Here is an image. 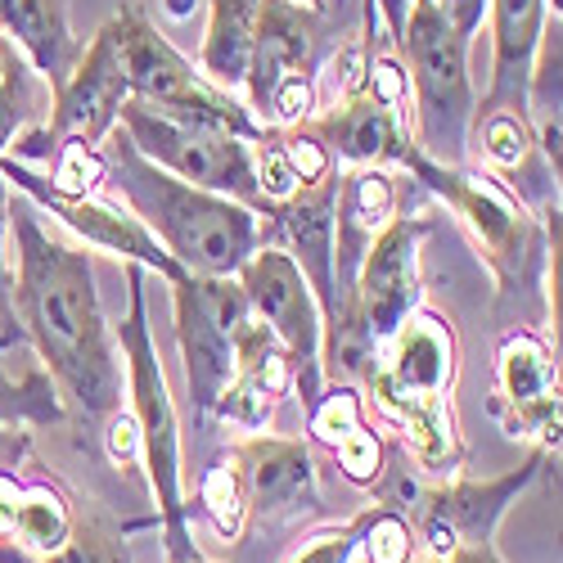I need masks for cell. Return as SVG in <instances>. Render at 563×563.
<instances>
[{
	"label": "cell",
	"instance_id": "obj_1",
	"mask_svg": "<svg viewBox=\"0 0 563 563\" xmlns=\"http://www.w3.org/2000/svg\"><path fill=\"white\" fill-rule=\"evenodd\" d=\"M19 234V316L41 352L55 369L64 393L81 406L86 419L118 415L122 374L113 361V339L100 311L96 271L81 249L51 240L27 208L10 212Z\"/></svg>",
	"mask_w": 563,
	"mask_h": 563
},
{
	"label": "cell",
	"instance_id": "obj_2",
	"mask_svg": "<svg viewBox=\"0 0 563 563\" xmlns=\"http://www.w3.org/2000/svg\"><path fill=\"white\" fill-rule=\"evenodd\" d=\"M100 154H104V180L118 185L126 212L145 221V230L172 253V262H180V271L234 275L253 257L262 240L253 208L163 172L131 145L122 126H113L100 140Z\"/></svg>",
	"mask_w": 563,
	"mask_h": 563
},
{
	"label": "cell",
	"instance_id": "obj_3",
	"mask_svg": "<svg viewBox=\"0 0 563 563\" xmlns=\"http://www.w3.org/2000/svg\"><path fill=\"white\" fill-rule=\"evenodd\" d=\"M397 51L415 90L419 154L460 167L474 131V81H468V41L433 10V0H410Z\"/></svg>",
	"mask_w": 563,
	"mask_h": 563
},
{
	"label": "cell",
	"instance_id": "obj_4",
	"mask_svg": "<svg viewBox=\"0 0 563 563\" xmlns=\"http://www.w3.org/2000/svg\"><path fill=\"white\" fill-rule=\"evenodd\" d=\"M384 347H388L384 356H374L384 365L369 369V388L379 397V406L415 433L419 455L429 464H442L451 451L446 393L455 379V339L442 324V316L410 311Z\"/></svg>",
	"mask_w": 563,
	"mask_h": 563
},
{
	"label": "cell",
	"instance_id": "obj_5",
	"mask_svg": "<svg viewBox=\"0 0 563 563\" xmlns=\"http://www.w3.org/2000/svg\"><path fill=\"white\" fill-rule=\"evenodd\" d=\"M126 324H122V356L131 369V401H135V433L140 460L150 468V487L172 532V563H190L185 545V505H180V429L167 397L163 365L154 356V334L145 320V266L126 262Z\"/></svg>",
	"mask_w": 563,
	"mask_h": 563
},
{
	"label": "cell",
	"instance_id": "obj_6",
	"mask_svg": "<svg viewBox=\"0 0 563 563\" xmlns=\"http://www.w3.org/2000/svg\"><path fill=\"white\" fill-rule=\"evenodd\" d=\"M118 126L131 135V145L145 154L150 163H158L163 172L199 185V190L225 195L234 203H244L253 212H262V190L253 176V158H249V140L230 135L212 122L199 118H176L163 113L145 100H122L118 109Z\"/></svg>",
	"mask_w": 563,
	"mask_h": 563
},
{
	"label": "cell",
	"instance_id": "obj_7",
	"mask_svg": "<svg viewBox=\"0 0 563 563\" xmlns=\"http://www.w3.org/2000/svg\"><path fill=\"white\" fill-rule=\"evenodd\" d=\"M320 10L302 0H262L253 55L244 73L249 113L262 126H298L316 113V68H320Z\"/></svg>",
	"mask_w": 563,
	"mask_h": 563
},
{
	"label": "cell",
	"instance_id": "obj_8",
	"mask_svg": "<svg viewBox=\"0 0 563 563\" xmlns=\"http://www.w3.org/2000/svg\"><path fill=\"white\" fill-rule=\"evenodd\" d=\"M118 32H122V68H126L131 100H145V104H154L163 113H176V118L212 122L230 135L249 140V145L266 131L249 113V104L234 100V90L195 73V64L185 59L140 10H131V5L118 10Z\"/></svg>",
	"mask_w": 563,
	"mask_h": 563
},
{
	"label": "cell",
	"instance_id": "obj_9",
	"mask_svg": "<svg viewBox=\"0 0 563 563\" xmlns=\"http://www.w3.org/2000/svg\"><path fill=\"white\" fill-rule=\"evenodd\" d=\"M176 339L185 356V379H190V401L199 415H212L221 388L234 374V343L249 324V302L234 275H190L176 285Z\"/></svg>",
	"mask_w": 563,
	"mask_h": 563
},
{
	"label": "cell",
	"instance_id": "obj_10",
	"mask_svg": "<svg viewBox=\"0 0 563 563\" xmlns=\"http://www.w3.org/2000/svg\"><path fill=\"white\" fill-rule=\"evenodd\" d=\"M249 302V316H257L266 330L289 352V365L302 369V397L307 410L320 401V352H324V316L307 285V275L285 249H253V257L234 271Z\"/></svg>",
	"mask_w": 563,
	"mask_h": 563
},
{
	"label": "cell",
	"instance_id": "obj_11",
	"mask_svg": "<svg viewBox=\"0 0 563 563\" xmlns=\"http://www.w3.org/2000/svg\"><path fill=\"white\" fill-rule=\"evenodd\" d=\"M131 96L126 68H122V32L118 14L90 36V45L77 55L68 77L59 81L55 113L45 131H32L23 145H51L45 154H55L64 140H81V145H100V140L118 126V109Z\"/></svg>",
	"mask_w": 563,
	"mask_h": 563
},
{
	"label": "cell",
	"instance_id": "obj_12",
	"mask_svg": "<svg viewBox=\"0 0 563 563\" xmlns=\"http://www.w3.org/2000/svg\"><path fill=\"white\" fill-rule=\"evenodd\" d=\"M406 167L460 212V221L474 230V240L487 249V257H492V266L500 275H509L514 266H519L523 244H528V221H523L519 199H514L505 185H500V176L442 167V163L424 158L419 150L406 158Z\"/></svg>",
	"mask_w": 563,
	"mask_h": 563
},
{
	"label": "cell",
	"instance_id": "obj_13",
	"mask_svg": "<svg viewBox=\"0 0 563 563\" xmlns=\"http://www.w3.org/2000/svg\"><path fill=\"white\" fill-rule=\"evenodd\" d=\"M334 199H339V172L316 185H298V190L271 208L275 230L285 240V253L298 262L307 285L320 302L324 330L334 334L339 324V289H334Z\"/></svg>",
	"mask_w": 563,
	"mask_h": 563
},
{
	"label": "cell",
	"instance_id": "obj_14",
	"mask_svg": "<svg viewBox=\"0 0 563 563\" xmlns=\"http://www.w3.org/2000/svg\"><path fill=\"white\" fill-rule=\"evenodd\" d=\"M541 455L545 451H537L523 468H514V474H505L496 483H451V487L424 492L419 519H424V537H429L433 554H451L460 545H487L496 519L509 509V500L532 483Z\"/></svg>",
	"mask_w": 563,
	"mask_h": 563
},
{
	"label": "cell",
	"instance_id": "obj_15",
	"mask_svg": "<svg viewBox=\"0 0 563 563\" xmlns=\"http://www.w3.org/2000/svg\"><path fill=\"white\" fill-rule=\"evenodd\" d=\"M361 77V73H356ZM343 86V100H334V109L324 118H311L316 135L330 145V154H339L352 167H384V163H406L415 154L410 131L401 126V109L374 100L361 81Z\"/></svg>",
	"mask_w": 563,
	"mask_h": 563
},
{
	"label": "cell",
	"instance_id": "obj_16",
	"mask_svg": "<svg viewBox=\"0 0 563 563\" xmlns=\"http://www.w3.org/2000/svg\"><path fill=\"white\" fill-rule=\"evenodd\" d=\"M500 374V406H509L514 438L537 433L545 446H559V365L545 343L532 334H509L496 356Z\"/></svg>",
	"mask_w": 563,
	"mask_h": 563
},
{
	"label": "cell",
	"instance_id": "obj_17",
	"mask_svg": "<svg viewBox=\"0 0 563 563\" xmlns=\"http://www.w3.org/2000/svg\"><path fill=\"white\" fill-rule=\"evenodd\" d=\"M393 176L384 167H356L352 176L339 180V199H334V289H339V316L343 302L352 298L356 285V271L365 249L374 244L388 221H393Z\"/></svg>",
	"mask_w": 563,
	"mask_h": 563
},
{
	"label": "cell",
	"instance_id": "obj_18",
	"mask_svg": "<svg viewBox=\"0 0 563 563\" xmlns=\"http://www.w3.org/2000/svg\"><path fill=\"white\" fill-rule=\"evenodd\" d=\"M27 195H32L45 212H51V217H59L68 230H77L86 244H96V249H104V253H118V257H126V262H135V266H150V271H158L163 279H172V285L185 275L180 262H172V253L145 230V221L131 217L126 208L104 203V199H96V195H86V199H55V195H41V190H27Z\"/></svg>",
	"mask_w": 563,
	"mask_h": 563
},
{
	"label": "cell",
	"instance_id": "obj_19",
	"mask_svg": "<svg viewBox=\"0 0 563 563\" xmlns=\"http://www.w3.org/2000/svg\"><path fill=\"white\" fill-rule=\"evenodd\" d=\"M559 10V0H492L487 19H492V86L487 100L478 109H523L528 113V73L532 55L541 41L545 14Z\"/></svg>",
	"mask_w": 563,
	"mask_h": 563
},
{
	"label": "cell",
	"instance_id": "obj_20",
	"mask_svg": "<svg viewBox=\"0 0 563 563\" xmlns=\"http://www.w3.org/2000/svg\"><path fill=\"white\" fill-rule=\"evenodd\" d=\"M230 464L240 474L244 505L262 514L298 509L316 500V468L302 442L289 438H253L230 451Z\"/></svg>",
	"mask_w": 563,
	"mask_h": 563
},
{
	"label": "cell",
	"instance_id": "obj_21",
	"mask_svg": "<svg viewBox=\"0 0 563 563\" xmlns=\"http://www.w3.org/2000/svg\"><path fill=\"white\" fill-rule=\"evenodd\" d=\"M285 388H289V352L279 347V339L266 324L249 320L240 330V343H234V374L221 388L212 415L240 419V424L257 429V424H266L271 406L285 397Z\"/></svg>",
	"mask_w": 563,
	"mask_h": 563
},
{
	"label": "cell",
	"instance_id": "obj_22",
	"mask_svg": "<svg viewBox=\"0 0 563 563\" xmlns=\"http://www.w3.org/2000/svg\"><path fill=\"white\" fill-rule=\"evenodd\" d=\"M0 36H10L36 73L64 81L73 51L64 0H0Z\"/></svg>",
	"mask_w": 563,
	"mask_h": 563
},
{
	"label": "cell",
	"instance_id": "obj_23",
	"mask_svg": "<svg viewBox=\"0 0 563 563\" xmlns=\"http://www.w3.org/2000/svg\"><path fill=\"white\" fill-rule=\"evenodd\" d=\"M311 433L330 446L352 483H374L384 474V446L365 429L361 401L352 388H334L324 401L311 406Z\"/></svg>",
	"mask_w": 563,
	"mask_h": 563
},
{
	"label": "cell",
	"instance_id": "obj_24",
	"mask_svg": "<svg viewBox=\"0 0 563 563\" xmlns=\"http://www.w3.org/2000/svg\"><path fill=\"white\" fill-rule=\"evenodd\" d=\"M257 5L262 0H208V36L199 55V68L208 81L225 90L244 86L253 32H257Z\"/></svg>",
	"mask_w": 563,
	"mask_h": 563
},
{
	"label": "cell",
	"instance_id": "obj_25",
	"mask_svg": "<svg viewBox=\"0 0 563 563\" xmlns=\"http://www.w3.org/2000/svg\"><path fill=\"white\" fill-rule=\"evenodd\" d=\"M73 523L68 509L55 492L45 487H19L14 478L0 474V537H14L27 550L55 554L68 541Z\"/></svg>",
	"mask_w": 563,
	"mask_h": 563
},
{
	"label": "cell",
	"instance_id": "obj_26",
	"mask_svg": "<svg viewBox=\"0 0 563 563\" xmlns=\"http://www.w3.org/2000/svg\"><path fill=\"white\" fill-rule=\"evenodd\" d=\"M474 126H478V145L483 158L496 172H523L532 150H537V135H532V118L523 109H478L474 104Z\"/></svg>",
	"mask_w": 563,
	"mask_h": 563
},
{
	"label": "cell",
	"instance_id": "obj_27",
	"mask_svg": "<svg viewBox=\"0 0 563 563\" xmlns=\"http://www.w3.org/2000/svg\"><path fill=\"white\" fill-rule=\"evenodd\" d=\"M32 64L23 59V51L0 36V154L14 145V135L23 131L32 104H36V81H32Z\"/></svg>",
	"mask_w": 563,
	"mask_h": 563
},
{
	"label": "cell",
	"instance_id": "obj_28",
	"mask_svg": "<svg viewBox=\"0 0 563 563\" xmlns=\"http://www.w3.org/2000/svg\"><path fill=\"white\" fill-rule=\"evenodd\" d=\"M361 545H365L369 563H410L415 559V532L397 509H369Z\"/></svg>",
	"mask_w": 563,
	"mask_h": 563
},
{
	"label": "cell",
	"instance_id": "obj_29",
	"mask_svg": "<svg viewBox=\"0 0 563 563\" xmlns=\"http://www.w3.org/2000/svg\"><path fill=\"white\" fill-rule=\"evenodd\" d=\"M279 145H285V158H289L298 185H316V180H324V176H334V154H330V145H324V140L316 135L311 122L285 126V131H279Z\"/></svg>",
	"mask_w": 563,
	"mask_h": 563
},
{
	"label": "cell",
	"instance_id": "obj_30",
	"mask_svg": "<svg viewBox=\"0 0 563 563\" xmlns=\"http://www.w3.org/2000/svg\"><path fill=\"white\" fill-rule=\"evenodd\" d=\"M203 509L217 519L221 532H240V519H244V487H240V474H234V464H212L208 478H203Z\"/></svg>",
	"mask_w": 563,
	"mask_h": 563
},
{
	"label": "cell",
	"instance_id": "obj_31",
	"mask_svg": "<svg viewBox=\"0 0 563 563\" xmlns=\"http://www.w3.org/2000/svg\"><path fill=\"white\" fill-rule=\"evenodd\" d=\"M51 563H131L126 559V545L104 532V528H86V532H68V541L55 550V554H45Z\"/></svg>",
	"mask_w": 563,
	"mask_h": 563
},
{
	"label": "cell",
	"instance_id": "obj_32",
	"mask_svg": "<svg viewBox=\"0 0 563 563\" xmlns=\"http://www.w3.org/2000/svg\"><path fill=\"white\" fill-rule=\"evenodd\" d=\"M361 532H365V514L352 523V528H343V532H324V537H316L307 550H298L289 563H352V554H356V545H361Z\"/></svg>",
	"mask_w": 563,
	"mask_h": 563
},
{
	"label": "cell",
	"instance_id": "obj_33",
	"mask_svg": "<svg viewBox=\"0 0 563 563\" xmlns=\"http://www.w3.org/2000/svg\"><path fill=\"white\" fill-rule=\"evenodd\" d=\"M487 5H492V0H433V10H438L464 41H474V32L483 27Z\"/></svg>",
	"mask_w": 563,
	"mask_h": 563
},
{
	"label": "cell",
	"instance_id": "obj_34",
	"mask_svg": "<svg viewBox=\"0 0 563 563\" xmlns=\"http://www.w3.org/2000/svg\"><path fill=\"white\" fill-rule=\"evenodd\" d=\"M135 451H140L135 419H122V415H113V424H109V455H113L118 464H126Z\"/></svg>",
	"mask_w": 563,
	"mask_h": 563
},
{
	"label": "cell",
	"instance_id": "obj_35",
	"mask_svg": "<svg viewBox=\"0 0 563 563\" xmlns=\"http://www.w3.org/2000/svg\"><path fill=\"white\" fill-rule=\"evenodd\" d=\"M5 230H10V180L0 172V311H5V285H10V271H5Z\"/></svg>",
	"mask_w": 563,
	"mask_h": 563
},
{
	"label": "cell",
	"instance_id": "obj_36",
	"mask_svg": "<svg viewBox=\"0 0 563 563\" xmlns=\"http://www.w3.org/2000/svg\"><path fill=\"white\" fill-rule=\"evenodd\" d=\"M369 5L379 10L384 32H388V41L397 45V36H401V27H406V14H410V0H369Z\"/></svg>",
	"mask_w": 563,
	"mask_h": 563
},
{
	"label": "cell",
	"instance_id": "obj_37",
	"mask_svg": "<svg viewBox=\"0 0 563 563\" xmlns=\"http://www.w3.org/2000/svg\"><path fill=\"white\" fill-rule=\"evenodd\" d=\"M433 563H500V554H496L492 541H487V545H460V550H451V554H438Z\"/></svg>",
	"mask_w": 563,
	"mask_h": 563
},
{
	"label": "cell",
	"instance_id": "obj_38",
	"mask_svg": "<svg viewBox=\"0 0 563 563\" xmlns=\"http://www.w3.org/2000/svg\"><path fill=\"white\" fill-rule=\"evenodd\" d=\"M32 401L45 406V393L41 397H23L19 388H10L5 379H0V415H23V410H32ZM51 410H59V406H51Z\"/></svg>",
	"mask_w": 563,
	"mask_h": 563
},
{
	"label": "cell",
	"instance_id": "obj_39",
	"mask_svg": "<svg viewBox=\"0 0 563 563\" xmlns=\"http://www.w3.org/2000/svg\"><path fill=\"white\" fill-rule=\"evenodd\" d=\"M203 5V0H163V10H167V19H190L195 10Z\"/></svg>",
	"mask_w": 563,
	"mask_h": 563
},
{
	"label": "cell",
	"instance_id": "obj_40",
	"mask_svg": "<svg viewBox=\"0 0 563 563\" xmlns=\"http://www.w3.org/2000/svg\"><path fill=\"white\" fill-rule=\"evenodd\" d=\"M302 5H311V10H324V5H330V0H302Z\"/></svg>",
	"mask_w": 563,
	"mask_h": 563
}]
</instances>
